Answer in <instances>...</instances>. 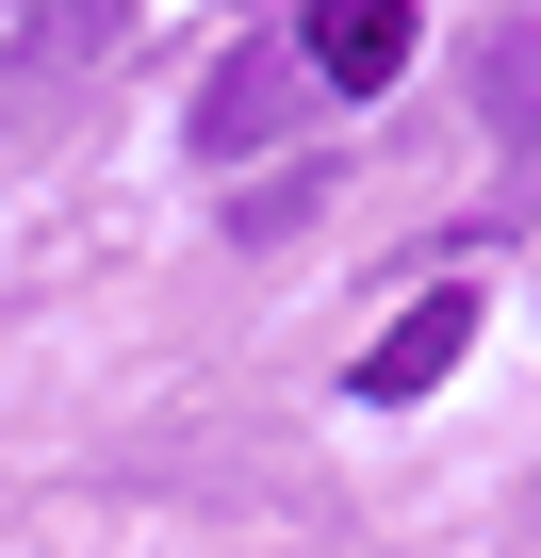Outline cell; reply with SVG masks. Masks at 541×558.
<instances>
[{
  "label": "cell",
  "mask_w": 541,
  "mask_h": 558,
  "mask_svg": "<svg viewBox=\"0 0 541 558\" xmlns=\"http://www.w3.org/2000/svg\"><path fill=\"white\" fill-rule=\"evenodd\" d=\"M410 50H427V17H410V0H312V17H296V66H312L329 99H378Z\"/></svg>",
  "instance_id": "obj_3"
},
{
  "label": "cell",
  "mask_w": 541,
  "mask_h": 558,
  "mask_svg": "<svg viewBox=\"0 0 541 558\" xmlns=\"http://www.w3.org/2000/svg\"><path fill=\"white\" fill-rule=\"evenodd\" d=\"M459 345H476V279H427V296L361 345V378H345V395H361V411H410V395H443V378H459Z\"/></svg>",
  "instance_id": "obj_1"
},
{
  "label": "cell",
  "mask_w": 541,
  "mask_h": 558,
  "mask_svg": "<svg viewBox=\"0 0 541 558\" xmlns=\"http://www.w3.org/2000/svg\"><path fill=\"white\" fill-rule=\"evenodd\" d=\"M476 116H492V148H508V181L541 197V17H508V34L476 50Z\"/></svg>",
  "instance_id": "obj_4"
},
{
  "label": "cell",
  "mask_w": 541,
  "mask_h": 558,
  "mask_svg": "<svg viewBox=\"0 0 541 558\" xmlns=\"http://www.w3.org/2000/svg\"><path fill=\"white\" fill-rule=\"evenodd\" d=\"M525 525H541V476H525Z\"/></svg>",
  "instance_id": "obj_5"
},
{
  "label": "cell",
  "mask_w": 541,
  "mask_h": 558,
  "mask_svg": "<svg viewBox=\"0 0 541 558\" xmlns=\"http://www.w3.org/2000/svg\"><path fill=\"white\" fill-rule=\"evenodd\" d=\"M296 99H312V66L246 34V50H230V66L197 83V148H213V165H246V148H280V132H296Z\"/></svg>",
  "instance_id": "obj_2"
}]
</instances>
